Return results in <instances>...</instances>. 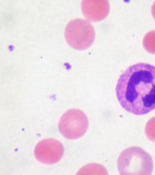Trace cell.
<instances>
[{"mask_svg":"<svg viewBox=\"0 0 155 175\" xmlns=\"http://www.w3.org/2000/svg\"><path fill=\"white\" fill-rule=\"evenodd\" d=\"M117 97L126 111L144 115L155 109V66L139 63L129 67L120 76Z\"/></svg>","mask_w":155,"mask_h":175,"instance_id":"cell-1","label":"cell"},{"mask_svg":"<svg viewBox=\"0 0 155 175\" xmlns=\"http://www.w3.org/2000/svg\"><path fill=\"white\" fill-rule=\"evenodd\" d=\"M117 167L121 175H150L153 171V163L148 153L140 147L132 146L121 152Z\"/></svg>","mask_w":155,"mask_h":175,"instance_id":"cell-2","label":"cell"},{"mask_svg":"<svg viewBox=\"0 0 155 175\" xmlns=\"http://www.w3.org/2000/svg\"><path fill=\"white\" fill-rule=\"evenodd\" d=\"M65 40L71 47L77 50H83L89 47L95 39V31L92 25L88 21L77 18L70 21L64 30Z\"/></svg>","mask_w":155,"mask_h":175,"instance_id":"cell-3","label":"cell"},{"mask_svg":"<svg viewBox=\"0 0 155 175\" xmlns=\"http://www.w3.org/2000/svg\"><path fill=\"white\" fill-rule=\"evenodd\" d=\"M88 127L86 115L78 109H71L65 112L61 117L58 124L59 130L65 138L74 140L82 136Z\"/></svg>","mask_w":155,"mask_h":175,"instance_id":"cell-4","label":"cell"},{"mask_svg":"<svg viewBox=\"0 0 155 175\" xmlns=\"http://www.w3.org/2000/svg\"><path fill=\"white\" fill-rule=\"evenodd\" d=\"M64 149L62 144L53 138H47L40 141L36 146L34 154L36 159L42 163H55L61 158Z\"/></svg>","mask_w":155,"mask_h":175,"instance_id":"cell-5","label":"cell"},{"mask_svg":"<svg viewBox=\"0 0 155 175\" xmlns=\"http://www.w3.org/2000/svg\"><path fill=\"white\" fill-rule=\"evenodd\" d=\"M81 5L84 16L90 21H101L109 12V5L107 0H83Z\"/></svg>","mask_w":155,"mask_h":175,"instance_id":"cell-6","label":"cell"},{"mask_svg":"<svg viewBox=\"0 0 155 175\" xmlns=\"http://www.w3.org/2000/svg\"><path fill=\"white\" fill-rule=\"evenodd\" d=\"M77 174H108L107 171L103 166L97 163L87 164L78 171Z\"/></svg>","mask_w":155,"mask_h":175,"instance_id":"cell-7","label":"cell"},{"mask_svg":"<svg viewBox=\"0 0 155 175\" xmlns=\"http://www.w3.org/2000/svg\"><path fill=\"white\" fill-rule=\"evenodd\" d=\"M144 49L149 53L155 54V30L147 33L143 40Z\"/></svg>","mask_w":155,"mask_h":175,"instance_id":"cell-8","label":"cell"},{"mask_svg":"<svg viewBox=\"0 0 155 175\" xmlns=\"http://www.w3.org/2000/svg\"><path fill=\"white\" fill-rule=\"evenodd\" d=\"M145 131L148 138L155 142V117L152 118L147 122L145 127Z\"/></svg>","mask_w":155,"mask_h":175,"instance_id":"cell-9","label":"cell"},{"mask_svg":"<svg viewBox=\"0 0 155 175\" xmlns=\"http://www.w3.org/2000/svg\"><path fill=\"white\" fill-rule=\"evenodd\" d=\"M151 12L153 16L155 19V2L152 5L151 9Z\"/></svg>","mask_w":155,"mask_h":175,"instance_id":"cell-10","label":"cell"}]
</instances>
